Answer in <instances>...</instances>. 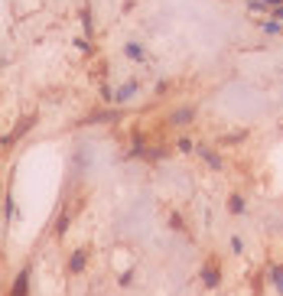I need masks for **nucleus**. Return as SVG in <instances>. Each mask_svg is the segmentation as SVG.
Returning <instances> with one entry per match:
<instances>
[{
    "instance_id": "f257e3e1",
    "label": "nucleus",
    "mask_w": 283,
    "mask_h": 296,
    "mask_svg": "<svg viewBox=\"0 0 283 296\" xmlns=\"http://www.w3.org/2000/svg\"><path fill=\"white\" fill-rule=\"evenodd\" d=\"M26 293H30V270H23V273L17 277V283H13V293H10V296H26Z\"/></svg>"
},
{
    "instance_id": "f03ea898",
    "label": "nucleus",
    "mask_w": 283,
    "mask_h": 296,
    "mask_svg": "<svg viewBox=\"0 0 283 296\" xmlns=\"http://www.w3.org/2000/svg\"><path fill=\"white\" fill-rule=\"evenodd\" d=\"M270 280L277 283V290H280V296H283V267H273V270H270Z\"/></svg>"
},
{
    "instance_id": "7ed1b4c3",
    "label": "nucleus",
    "mask_w": 283,
    "mask_h": 296,
    "mask_svg": "<svg viewBox=\"0 0 283 296\" xmlns=\"http://www.w3.org/2000/svg\"><path fill=\"white\" fill-rule=\"evenodd\" d=\"M202 277H205V283H209V286H215V283H218V273H215V267H205V270H202Z\"/></svg>"
},
{
    "instance_id": "20e7f679",
    "label": "nucleus",
    "mask_w": 283,
    "mask_h": 296,
    "mask_svg": "<svg viewBox=\"0 0 283 296\" xmlns=\"http://www.w3.org/2000/svg\"><path fill=\"white\" fill-rule=\"evenodd\" d=\"M81 267H85V254H81V251H78V254H75V257H72V270H75V273H78V270H81Z\"/></svg>"
},
{
    "instance_id": "39448f33",
    "label": "nucleus",
    "mask_w": 283,
    "mask_h": 296,
    "mask_svg": "<svg viewBox=\"0 0 283 296\" xmlns=\"http://www.w3.org/2000/svg\"><path fill=\"white\" fill-rule=\"evenodd\" d=\"M231 212H244V202H241V199H231Z\"/></svg>"
}]
</instances>
